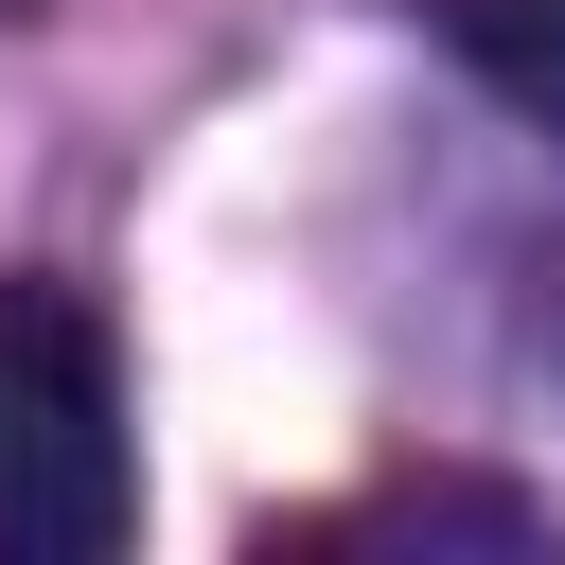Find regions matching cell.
<instances>
[{
  "mask_svg": "<svg viewBox=\"0 0 565 565\" xmlns=\"http://www.w3.org/2000/svg\"><path fill=\"white\" fill-rule=\"evenodd\" d=\"M141 530L124 371L71 282H0V565H106Z\"/></svg>",
  "mask_w": 565,
  "mask_h": 565,
  "instance_id": "cell-1",
  "label": "cell"
},
{
  "mask_svg": "<svg viewBox=\"0 0 565 565\" xmlns=\"http://www.w3.org/2000/svg\"><path fill=\"white\" fill-rule=\"evenodd\" d=\"M424 18H441V53H459L494 106L565 124V0H424Z\"/></svg>",
  "mask_w": 565,
  "mask_h": 565,
  "instance_id": "cell-2",
  "label": "cell"
}]
</instances>
